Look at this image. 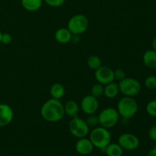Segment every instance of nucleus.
<instances>
[{"instance_id":"1","label":"nucleus","mask_w":156,"mask_h":156,"mask_svg":"<svg viewBox=\"0 0 156 156\" xmlns=\"http://www.w3.org/2000/svg\"><path fill=\"white\" fill-rule=\"evenodd\" d=\"M41 114L47 122L56 123L62 120L65 115L64 106L59 100L49 99L41 107Z\"/></svg>"},{"instance_id":"2","label":"nucleus","mask_w":156,"mask_h":156,"mask_svg":"<svg viewBox=\"0 0 156 156\" xmlns=\"http://www.w3.org/2000/svg\"><path fill=\"white\" fill-rule=\"evenodd\" d=\"M89 140L94 147L104 152L107 146L111 143V135L108 129L102 126H98L94 128L90 133Z\"/></svg>"},{"instance_id":"3","label":"nucleus","mask_w":156,"mask_h":156,"mask_svg":"<svg viewBox=\"0 0 156 156\" xmlns=\"http://www.w3.org/2000/svg\"><path fill=\"white\" fill-rule=\"evenodd\" d=\"M139 106L136 101L133 97L125 96L119 101L117 104V111L123 119L132 118L136 114Z\"/></svg>"},{"instance_id":"4","label":"nucleus","mask_w":156,"mask_h":156,"mask_svg":"<svg viewBox=\"0 0 156 156\" xmlns=\"http://www.w3.org/2000/svg\"><path fill=\"white\" fill-rule=\"evenodd\" d=\"M120 114L117 110L114 108H107L104 109L98 115L99 124L106 129H111L118 123Z\"/></svg>"},{"instance_id":"5","label":"nucleus","mask_w":156,"mask_h":156,"mask_svg":"<svg viewBox=\"0 0 156 156\" xmlns=\"http://www.w3.org/2000/svg\"><path fill=\"white\" fill-rule=\"evenodd\" d=\"M89 26V21L85 15H76L72 17L67 24V28L73 34L80 35L85 32Z\"/></svg>"},{"instance_id":"6","label":"nucleus","mask_w":156,"mask_h":156,"mask_svg":"<svg viewBox=\"0 0 156 156\" xmlns=\"http://www.w3.org/2000/svg\"><path fill=\"white\" fill-rule=\"evenodd\" d=\"M69 129L70 133L78 139L86 137L89 133V126L87 124L86 121L78 116L73 117L70 120L69 123Z\"/></svg>"},{"instance_id":"7","label":"nucleus","mask_w":156,"mask_h":156,"mask_svg":"<svg viewBox=\"0 0 156 156\" xmlns=\"http://www.w3.org/2000/svg\"><path fill=\"white\" fill-rule=\"evenodd\" d=\"M120 91L125 96L133 97L141 91V84L134 78H125L118 83Z\"/></svg>"},{"instance_id":"8","label":"nucleus","mask_w":156,"mask_h":156,"mask_svg":"<svg viewBox=\"0 0 156 156\" xmlns=\"http://www.w3.org/2000/svg\"><path fill=\"white\" fill-rule=\"evenodd\" d=\"M118 143L123 150L133 151L140 146V140L136 135L129 133H123L119 136Z\"/></svg>"},{"instance_id":"9","label":"nucleus","mask_w":156,"mask_h":156,"mask_svg":"<svg viewBox=\"0 0 156 156\" xmlns=\"http://www.w3.org/2000/svg\"><path fill=\"white\" fill-rule=\"evenodd\" d=\"M94 77L98 83L103 85H108V84L114 82L115 79L114 70L109 67L104 66H101L100 68L95 70Z\"/></svg>"},{"instance_id":"10","label":"nucleus","mask_w":156,"mask_h":156,"mask_svg":"<svg viewBox=\"0 0 156 156\" xmlns=\"http://www.w3.org/2000/svg\"><path fill=\"white\" fill-rule=\"evenodd\" d=\"M80 106L85 114H88V115L94 114L98 109V98L91 94L86 95L82 98Z\"/></svg>"},{"instance_id":"11","label":"nucleus","mask_w":156,"mask_h":156,"mask_svg":"<svg viewBox=\"0 0 156 156\" xmlns=\"http://www.w3.org/2000/svg\"><path fill=\"white\" fill-rule=\"evenodd\" d=\"M14 112L12 107L7 104H0V127H4L12 121Z\"/></svg>"},{"instance_id":"12","label":"nucleus","mask_w":156,"mask_h":156,"mask_svg":"<svg viewBox=\"0 0 156 156\" xmlns=\"http://www.w3.org/2000/svg\"><path fill=\"white\" fill-rule=\"evenodd\" d=\"M94 146L89 139L84 137L81 138L76 142L75 149L76 151L81 155H88L93 152Z\"/></svg>"},{"instance_id":"13","label":"nucleus","mask_w":156,"mask_h":156,"mask_svg":"<svg viewBox=\"0 0 156 156\" xmlns=\"http://www.w3.org/2000/svg\"><path fill=\"white\" fill-rule=\"evenodd\" d=\"M73 34L68 28L62 27L58 29L55 33V39L59 44H68L71 41Z\"/></svg>"},{"instance_id":"14","label":"nucleus","mask_w":156,"mask_h":156,"mask_svg":"<svg viewBox=\"0 0 156 156\" xmlns=\"http://www.w3.org/2000/svg\"><path fill=\"white\" fill-rule=\"evenodd\" d=\"M143 63L146 67L152 69H156V51L154 50H148L145 52L143 57Z\"/></svg>"},{"instance_id":"15","label":"nucleus","mask_w":156,"mask_h":156,"mask_svg":"<svg viewBox=\"0 0 156 156\" xmlns=\"http://www.w3.org/2000/svg\"><path fill=\"white\" fill-rule=\"evenodd\" d=\"M63 106L65 114H66L67 116L72 117V118L77 116L79 111V106L76 101H68L66 102L65 105H63Z\"/></svg>"},{"instance_id":"16","label":"nucleus","mask_w":156,"mask_h":156,"mask_svg":"<svg viewBox=\"0 0 156 156\" xmlns=\"http://www.w3.org/2000/svg\"><path fill=\"white\" fill-rule=\"evenodd\" d=\"M119 92H120L119 85L114 82H112L106 85L105 88H104V95L110 99L114 98L117 97Z\"/></svg>"},{"instance_id":"17","label":"nucleus","mask_w":156,"mask_h":156,"mask_svg":"<svg viewBox=\"0 0 156 156\" xmlns=\"http://www.w3.org/2000/svg\"><path fill=\"white\" fill-rule=\"evenodd\" d=\"M42 0H21V5L25 10L35 12L42 6Z\"/></svg>"},{"instance_id":"18","label":"nucleus","mask_w":156,"mask_h":156,"mask_svg":"<svg viewBox=\"0 0 156 156\" xmlns=\"http://www.w3.org/2000/svg\"><path fill=\"white\" fill-rule=\"evenodd\" d=\"M50 95H51L52 98L59 99L62 98L64 96L66 93V89L65 87L60 83H54L50 88Z\"/></svg>"},{"instance_id":"19","label":"nucleus","mask_w":156,"mask_h":156,"mask_svg":"<svg viewBox=\"0 0 156 156\" xmlns=\"http://www.w3.org/2000/svg\"><path fill=\"white\" fill-rule=\"evenodd\" d=\"M104 152L107 156H122L123 149L118 143H110L108 146H107Z\"/></svg>"},{"instance_id":"20","label":"nucleus","mask_w":156,"mask_h":156,"mask_svg":"<svg viewBox=\"0 0 156 156\" xmlns=\"http://www.w3.org/2000/svg\"><path fill=\"white\" fill-rule=\"evenodd\" d=\"M87 64H88V67L93 70L98 69L102 66V62L100 57H98L96 55H92V56H89L88 60H87Z\"/></svg>"},{"instance_id":"21","label":"nucleus","mask_w":156,"mask_h":156,"mask_svg":"<svg viewBox=\"0 0 156 156\" xmlns=\"http://www.w3.org/2000/svg\"><path fill=\"white\" fill-rule=\"evenodd\" d=\"M104 86L103 85L100 83L94 84L92 86L91 90V94L94 97H95L96 98H101L104 94Z\"/></svg>"},{"instance_id":"22","label":"nucleus","mask_w":156,"mask_h":156,"mask_svg":"<svg viewBox=\"0 0 156 156\" xmlns=\"http://www.w3.org/2000/svg\"><path fill=\"white\" fill-rule=\"evenodd\" d=\"M145 86L149 90H154L156 88V76H149L144 81Z\"/></svg>"},{"instance_id":"23","label":"nucleus","mask_w":156,"mask_h":156,"mask_svg":"<svg viewBox=\"0 0 156 156\" xmlns=\"http://www.w3.org/2000/svg\"><path fill=\"white\" fill-rule=\"evenodd\" d=\"M146 112L149 116L156 117V99L150 101L146 105Z\"/></svg>"},{"instance_id":"24","label":"nucleus","mask_w":156,"mask_h":156,"mask_svg":"<svg viewBox=\"0 0 156 156\" xmlns=\"http://www.w3.org/2000/svg\"><path fill=\"white\" fill-rule=\"evenodd\" d=\"M89 127H96L97 125L99 124L98 116H95L94 114H91L85 120Z\"/></svg>"},{"instance_id":"25","label":"nucleus","mask_w":156,"mask_h":156,"mask_svg":"<svg viewBox=\"0 0 156 156\" xmlns=\"http://www.w3.org/2000/svg\"><path fill=\"white\" fill-rule=\"evenodd\" d=\"M65 1L66 0H44V2L51 7H59L64 4Z\"/></svg>"},{"instance_id":"26","label":"nucleus","mask_w":156,"mask_h":156,"mask_svg":"<svg viewBox=\"0 0 156 156\" xmlns=\"http://www.w3.org/2000/svg\"><path fill=\"white\" fill-rule=\"evenodd\" d=\"M114 78H115V79L118 80L119 82H120V81H122L126 78L125 72L121 69H117L114 71Z\"/></svg>"},{"instance_id":"27","label":"nucleus","mask_w":156,"mask_h":156,"mask_svg":"<svg viewBox=\"0 0 156 156\" xmlns=\"http://www.w3.org/2000/svg\"><path fill=\"white\" fill-rule=\"evenodd\" d=\"M12 41V37L10 34L4 33L2 34L1 43L4 44H9Z\"/></svg>"},{"instance_id":"28","label":"nucleus","mask_w":156,"mask_h":156,"mask_svg":"<svg viewBox=\"0 0 156 156\" xmlns=\"http://www.w3.org/2000/svg\"><path fill=\"white\" fill-rule=\"evenodd\" d=\"M149 137L152 141H156V125L150 128L149 131Z\"/></svg>"},{"instance_id":"29","label":"nucleus","mask_w":156,"mask_h":156,"mask_svg":"<svg viewBox=\"0 0 156 156\" xmlns=\"http://www.w3.org/2000/svg\"><path fill=\"white\" fill-rule=\"evenodd\" d=\"M147 156H156V147L150 149Z\"/></svg>"},{"instance_id":"30","label":"nucleus","mask_w":156,"mask_h":156,"mask_svg":"<svg viewBox=\"0 0 156 156\" xmlns=\"http://www.w3.org/2000/svg\"><path fill=\"white\" fill-rule=\"evenodd\" d=\"M152 50H155L156 51V37L153 39L152 42Z\"/></svg>"},{"instance_id":"31","label":"nucleus","mask_w":156,"mask_h":156,"mask_svg":"<svg viewBox=\"0 0 156 156\" xmlns=\"http://www.w3.org/2000/svg\"><path fill=\"white\" fill-rule=\"evenodd\" d=\"M2 31L0 30V44H1V38H2Z\"/></svg>"}]
</instances>
